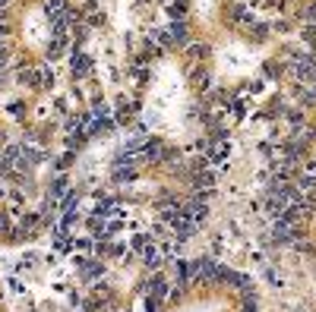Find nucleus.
Returning <instances> with one entry per match:
<instances>
[{
    "label": "nucleus",
    "instance_id": "nucleus-5",
    "mask_svg": "<svg viewBox=\"0 0 316 312\" xmlns=\"http://www.w3.org/2000/svg\"><path fill=\"white\" fill-rule=\"evenodd\" d=\"M64 7H67L64 0H51V4H48V16L51 19H60L64 16Z\"/></svg>",
    "mask_w": 316,
    "mask_h": 312
},
{
    "label": "nucleus",
    "instance_id": "nucleus-10",
    "mask_svg": "<svg viewBox=\"0 0 316 312\" xmlns=\"http://www.w3.org/2000/svg\"><path fill=\"white\" fill-rule=\"evenodd\" d=\"M152 290H155V296H165V293H168L165 278H155V281H152Z\"/></svg>",
    "mask_w": 316,
    "mask_h": 312
},
{
    "label": "nucleus",
    "instance_id": "nucleus-1",
    "mask_svg": "<svg viewBox=\"0 0 316 312\" xmlns=\"http://www.w3.org/2000/svg\"><path fill=\"white\" fill-rule=\"evenodd\" d=\"M272 240H275V243H291V240H294V224H291L288 218H275Z\"/></svg>",
    "mask_w": 316,
    "mask_h": 312
},
{
    "label": "nucleus",
    "instance_id": "nucleus-12",
    "mask_svg": "<svg viewBox=\"0 0 316 312\" xmlns=\"http://www.w3.org/2000/svg\"><path fill=\"white\" fill-rule=\"evenodd\" d=\"M190 54H193V57H200V54H206V44H193V47H190Z\"/></svg>",
    "mask_w": 316,
    "mask_h": 312
},
{
    "label": "nucleus",
    "instance_id": "nucleus-2",
    "mask_svg": "<svg viewBox=\"0 0 316 312\" xmlns=\"http://www.w3.org/2000/svg\"><path fill=\"white\" fill-rule=\"evenodd\" d=\"M165 35H168L171 44H186V38H190V32H186V22H183V19H180V22L174 19L171 26L165 29Z\"/></svg>",
    "mask_w": 316,
    "mask_h": 312
},
{
    "label": "nucleus",
    "instance_id": "nucleus-13",
    "mask_svg": "<svg viewBox=\"0 0 316 312\" xmlns=\"http://www.w3.org/2000/svg\"><path fill=\"white\" fill-rule=\"evenodd\" d=\"M0 7H7V0H0Z\"/></svg>",
    "mask_w": 316,
    "mask_h": 312
},
{
    "label": "nucleus",
    "instance_id": "nucleus-9",
    "mask_svg": "<svg viewBox=\"0 0 316 312\" xmlns=\"http://www.w3.org/2000/svg\"><path fill=\"white\" fill-rule=\"evenodd\" d=\"M86 69H89V60H86L83 54H79V57L73 60V73H76V76H83V73H86Z\"/></svg>",
    "mask_w": 316,
    "mask_h": 312
},
{
    "label": "nucleus",
    "instance_id": "nucleus-6",
    "mask_svg": "<svg viewBox=\"0 0 316 312\" xmlns=\"http://www.w3.org/2000/svg\"><path fill=\"white\" fill-rule=\"evenodd\" d=\"M168 13H171L174 19H183V13H186V4H183V0H174V4L168 7Z\"/></svg>",
    "mask_w": 316,
    "mask_h": 312
},
{
    "label": "nucleus",
    "instance_id": "nucleus-7",
    "mask_svg": "<svg viewBox=\"0 0 316 312\" xmlns=\"http://www.w3.org/2000/svg\"><path fill=\"white\" fill-rule=\"evenodd\" d=\"M64 193H67V180H64V177H57V180H54V186H51V196H54V199H60Z\"/></svg>",
    "mask_w": 316,
    "mask_h": 312
},
{
    "label": "nucleus",
    "instance_id": "nucleus-8",
    "mask_svg": "<svg viewBox=\"0 0 316 312\" xmlns=\"http://www.w3.org/2000/svg\"><path fill=\"white\" fill-rule=\"evenodd\" d=\"M256 306H260V299H256V293H247V296H243V312H260Z\"/></svg>",
    "mask_w": 316,
    "mask_h": 312
},
{
    "label": "nucleus",
    "instance_id": "nucleus-4",
    "mask_svg": "<svg viewBox=\"0 0 316 312\" xmlns=\"http://www.w3.org/2000/svg\"><path fill=\"white\" fill-rule=\"evenodd\" d=\"M143 262H146L149 268H158V265H161V253H158V246H146V249H143Z\"/></svg>",
    "mask_w": 316,
    "mask_h": 312
},
{
    "label": "nucleus",
    "instance_id": "nucleus-11",
    "mask_svg": "<svg viewBox=\"0 0 316 312\" xmlns=\"http://www.w3.org/2000/svg\"><path fill=\"white\" fill-rule=\"evenodd\" d=\"M146 312H158V296H149L146 299Z\"/></svg>",
    "mask_w": 316,
    "mask_h": 312
},
{
    "label": "nucleus",
    "instance_id": "nucleus-3",
    "mask_svg": "<svg viewBox=\"0 0 316 312\" xmlns=\"http://www.w3.org/2000/svg\"><path fill=\"white\" fill-rule=\"evenodd\" d=\"M183 214H186V218H190L193 224H200V221H206L209 208H206V202H200V199H196V202H190V205L183 208Z\"/></svg>",
    "mask_w": 316,
    "mask_h": 312
}]
</instances>
